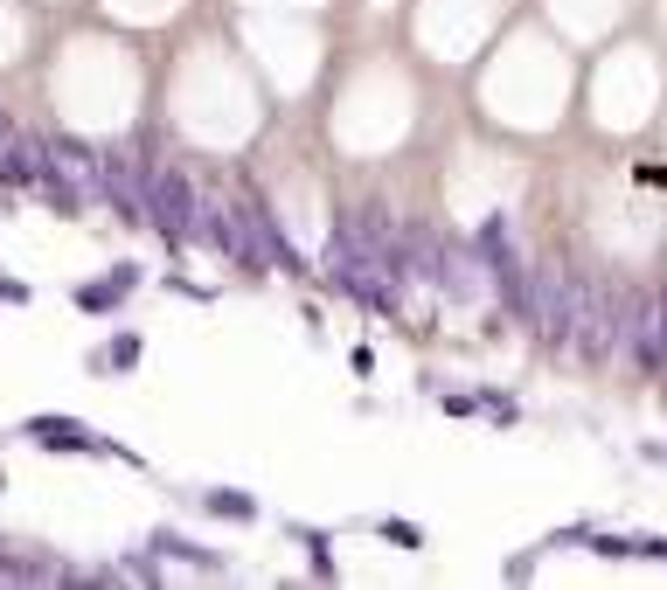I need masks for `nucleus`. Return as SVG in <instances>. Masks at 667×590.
Masks as SVG:
<instances>
[{
    "instance_id": "1",
    "label": "nucleus",
    "mask_w": 667,
    "mask_h": 590,
    "mask_svg": "<svg viewBox=\"0 0 667 590\" xmlns=\"http://www.w3.org/2000/svg\"><path fill=\"white\" fill-rule=\"evenodd\" d=\"M140 202H146V230H160L167 243L195 237V202L202 188L181 167H140Z\"/></svg>"
},
{
    "instance_id": "2",
    "label": "nucleus",
    "mask_w": 667,
    "mask_h": 590,
    "mask_svg": "<svg viewBox=\"0 0 667 590\" xmlns=\"http://www.w3.org/2000/svg\"><path fill=\"white\" fill-rule=\"evenodd\" d=\"M619 348L633 354L646 375L667 369V285H660V292L626 299V313H619Z\"/></svg>"
},
{
    "instance_id": "3",
    "label": "nucleus",
    "mask_w": 667,
    "mask_h": 590,
    "mask_svg": "<svg viewBox=\"0 0 667 590\" xmlns=\"http://www.w3.org/2000/svg\"><path fill=\"white\" fill-rule=\"evenodd\" d=\"M22 431H28V437H35V445H43V451H91V459H105V451H111V459L140 466V451L111 445V437H98L91 424H78V417H28Z\"/></svg>"
},
{
    "instance_id": "4",
    "label": "nucleus",
    "mask_w": 667,
    "mask_h": 590,
    "mask_svg": "<svg viewBox=\"0 0 667 590\" xmlns=\"http://www.w3.org/2000/svg\"><path fill=\"white\" fill-rule=\"evenodd\" d=\"M132 285H140V264H119L111 278L78 285V306H84V313H111V306H126V299H132Z\"/></svg>"
},
{
    "instance_id": "5",
    "label": "nucleus",
    "mask_w": 667,
    "mask_h": 590,
    "mask_svg": "<svg viewBox=\"0 0 667 590\" xmlns=\"http://www.w3.org/2000/svg\"><path fill=\"white\" fill-rule=\"evenodd\" d=\"M146 549H154L160 563H188V569H202V577H216V569H223V556H209L202 542H188V535H175V528H160V535L146 542Z\"/></svg>"
},
{
    "instance_id": "6",
    "label": "nucleus",
    "mask_w": 667,
    "mask_h": 590,
    "mask_svg": "<svg viewBox=\"0 0 667 590\" xmlns=\"http://www.w3.org/2000/svg\"><path fill=\"white\" fill-rule=\"evenodd\" d=\"M202 507L216 514V521H258V501H251L243 486H209V493H202Z\"/></svg>"
},
{
    "instance_id": "7",
    "label": "nucleus",
    "mask_w": 667,
    "mask_h": 590,
    "mask_svg": "<svg viewBox=\"0 0 667 590\" xmlns=\"http://www.w3.org/2000/svg\"><path fill=\"white\" fill-rule=\"evenodd\" d=\"M140 361V334H119L111 348H91V375H111V369H132Z\"/></svg>"
},
{
    "instance_id": "8",
    "label": "nucleus",
    "mask_w": 667,
    "mask_h": 590,
    "mask_svg": "<svg viewBox=\"0 0 667 590\" xmlns=\"http://www.w3.org/2000/svg\"><path fill=\"white\" fill-rule=\"evenodd\" d=\"M376 535L396 549H425V528H410V521H376Z\"/></svg>"
},
{
    "instance_id": "9",
    "label": "nucleus",
    "mask_w": 667,
    "mask_h": 590,
    "mask_svg": "<svg viewBox=\"0 0 667 590\" xmlns=\"http://www.w3.org/2000/svg\"><path fill=\"white\" fill-rule=\"evenodd\" d=\"M119 577H126V583H154V563L132 556V563H119Z\"/></svg>"
},
{
    "instance_id": "10",
    "label": "nucleus",
    "mask_w": 667,
    "mask_h": 590,
    "mask_svg": "<svg viewBox=\"0 0 667 590\" xmlns=\"http://www.w3.org/2000/svg\"><path fill=\"white\" fill-rule=\"evenodd\" d=\"M0 299H8V306H28V285L22 278H0Z\"/></svg>"
}]
</instances>
